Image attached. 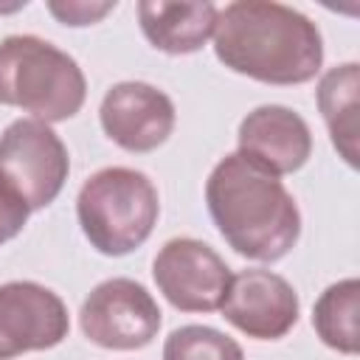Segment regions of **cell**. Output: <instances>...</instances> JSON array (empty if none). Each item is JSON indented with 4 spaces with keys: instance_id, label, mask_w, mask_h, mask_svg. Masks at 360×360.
<instances>
[{
    "instance_id": "obj_10",
    "label": "cell",
    "mask_w": 360,
    "mask_h": 360,
    "mask_svg": "<svg viewBox=\"0 0 360 360\" xmlns=\"http://www.w3.org/2000/svg\"><path fill=\"white\" fill-rule=\"evenodd\" d=\"M98 121L115 146L132 155H146L169 141L177 112L172 98L155 84L118 82L104 93Z\"/></svg>"
},
{
    "instance_id": "obj_4",
    "label": "cell",
    "mask_w": 360,
    "mask_h": 360,
    "mask_svg": "<svg viewBox=\"0 0 360 360\" xmlns=\"http://www.w3.org/2000/svg\"><path fill=\"white\" fill-rule=\"evenodd\" d=\"M160 217L155 183L127 166L90 174L76 197V219L84 239L104 256H127L141 248Z\"/></svg>"
},
{
    "instance_id": "obj_2",
    "label": "cell",
    "mask_w": 360,
    "mask_h": 360,
    "mask_svg": "<svg viewBox=\"0 0 360 360\" xmlns=\"http://www.w3.org/2000/svg\"><path fill=\"white\" fill-rule=\"evenodd\" d=\"M205 205L228 248L250 262H278L301 236V211L287 186L239 152L211 169Z\"/></svg>"
},
{
    "instance_id": "obj_12",
    "label": "cell",
    "mask_w": 360,
    "mask_h": 360,
    "mask_svg": "<svg viewBox=\"0 0 360 360\" xmlns=\"http://www.w3.org/2000/svg\"><path fill=\"white\" fill-rule=\"evenodd\" d=\"M217 11L219 6L214 3L143 0L138 3V22L152 48L172 56H183L197 53L214 37Z\"/></svg>"
},
{
    "instance_id": "obj_1",
    "label": "cell",
    "mask_w": 360,
    "mask_h": 360,
    "mask_svg": "<svg viewBox=\"0 0 360 360\" xmlns=\"http://www.w3.org/2000/svg\"><path fill=\"white\" fill-rule=\"evenodd\" d=\"M217 59L262 84H307L321 73L323 39L318 25L292 6L236 0L217 11Z\"/></svg>"
},
{
    "instance_id": "obj_6",
    "label": "cell",
    "mask_w": 360,
    "mask_h": 360,
    "mask_svg": "<svg viewBox=\"0 0 360 360\" xmlns=\"http://www.w3.org/2000/svg\"><path fill=\"white\" fill-rule=\"evenodd\" d=\"M160 321L155 295L132 278H107L96 284L79 309L84 338L115 352H132L152 343Z\"/></svg>"
},
{
    "instance_id": "obj_5",
    "label": "cell",
    "mask_w": 360,
    "mask_h": 360,
    "mask_svg": "<svg viewBox=\"0 0 360 360\" xmlns=\"http://www.w3.org/2000/svg\"><path fill=\"white\" fill-rule=\"evenodd\" d=\"M0 174L28 211H42L62 194L70 174L68 146L51 124L17 118L0 135Z\"/></svg>"
},
{
    "instance_id": "obj_15",
    "label": "cell",
    "mask_w": 360,
    "mask_h": 360,
    "mask_svg": "<svg viewBox=\"0 0 360 360\" xmlns=\"http://www.w3.org/2000/svg\"><path fill=\"white\" fill-rule=\"evenodd\" d=\"M163 360H245V352L233 338L214 326L186 323L169 332Z\"/></svg>"
},
{
    "instance_id": "obj_7",
    "label": "cell",
    "mask_w": 360,
    "mask_h": 360,
    "mask_svg": "<svg viewBox=\"0 0 360 360\" xmlns=\"http://www.w3.org/2000/svg\"><path fill=\"white\" fill-rule=\"evenodd\" d=\"M231 276L225 259L211 245L191 236L169 239L152 262V278L160 295L180 312L219 309Z\"/></svg>"
},
{
    "instance_id": "obj_17",
    "label": "cell",
    "mask_w": 360,
    "mask_h": 360,
    "mask_svg": "<svg viewBox=\"0 0 360 360\" xmlns=\"http://www.w3.org/2000/svg\"><path fill=\"white\" fill-rule=\"evenodd\" d=\"M48 11L62 22V25H93L101 17H107L110 11H115V0L112 3H84V0H65V3H48Z\"/></svg>"
},
{
    "instance_id": "obj_8",
    "label": "cell",
    "mask_w": 360,
    "mask_h": 360,
    "mask_svg": "<svg viewBox=\"0 0 360 360\" xmlns=\"http://www.w3.org/2000/svg\"><path fill=\"white\" fill-rule=\"evenodd\" d=\"M70 332L65 301L37 281L0 284V360L59 346Z\"/></svg>"
},
{
    "instance_id": "obj_3",
    "label": "cell",
    "mask_w": 360,
    "mask_h": 360,
    "mask_svg": "<svg viewBox=\"0 0 360 360\" xmlns=\"http://www.w3.org/2000/svg\"><path fill=\"white\" fill-rule=\"evenodd\" d=\"M84 98L87 79L70 53L34 34L0 39V104L59 124L73 118Z\"/></svg>"
},
{
    "instance_id": "obj_13",
    "label": "cell",
    "mask_w": 360,
    "mask_h": 360,
    "mask_svg": "<svg viewBox=\"0 0 360 360\" xmlns=\"http://www.w3.org/2000/svg\"><path fill=\"white\" fill-rule=\"evenodd\" d=\"M321 118L329 129L332 146L346 160V166L357 169V135H360V65L343 62L329 68L315 90Z\"/></svg>"
},
{
    "instance_id": "obj_9",
    "label": "cell",
    "mask_w": 360,
    "mask_h": 360,
    "mask_svg": "<svg viewBox=\"0 0 360 360\" xmlns=\"http://www.w3.org/2000/svg\"><path fill=\"white\" fill-rule=\"evenodd\" d=\"M222 318L253 340H278L298 323V292L292 284L264 267H248L231 276Z\"/></svg>"
},
{
    "instance_id": "obj_14",
    "label": "cell",
    "mask_w": 360,
    "mask_h": 360,
    "mask_svg": "<svg viewBox=\"0 0 360 360\" xmlns=\"http://www.w3.org/2000/svg\"><path fill=\"white\" fill-rule=\"evenodd\" d=\"M360 281L357 278H340L329 284L315 307H312V326L323 346L354 357L360 352Z\"/></svg>"
},
{
    "instance_id": "obj_16",
    "label": "cell",
    "mask_w": 360,
    "mask_h": 360,
    "mask_svg": "<svg viewBox=\"0 0 360 360\" xmlns=\"http://www.w3.org/2000/svg\"><path fill=\"white\" fill-rule=\"evenodd\" d=\"M28 205L22 202V197L6 183V177L0 174V245L14 239L25 222H28Z\"/></svg>"
},
{
    "instance_id": "obj_11",
    "label": "cell",
    "mask_w": 360,
    "mask_h": 360,
    "mask_svg": "<svg viewBox=\"0 0 360 360\" xmlns=\"http://www.w3.org/2000/svg\"><path fill=\"white\" fill-rule=\"evenodd\" d=\"M236 152L259 169L284 177L298 172L312 155L309 124L284 104H262L239 121Z\"/></svg>"
}]
</instances>
